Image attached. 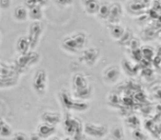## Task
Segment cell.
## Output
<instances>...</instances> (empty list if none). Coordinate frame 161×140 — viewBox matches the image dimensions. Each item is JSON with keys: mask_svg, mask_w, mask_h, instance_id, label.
<instances>
[{"mask_svg": "<svg viewBox=\"0 0 161 140\" xmlns=\"http://www.w3.org/2000/svg\"><path fill=\"white\" fill-rule=\"evenodd\" d=\"M123 14H124V9H123L122 3H119V2H112L111 14L106 23H108V25H110V24L119 23L122 18H123Z\"/></svg>", "mask_w": 161, "mask_h": 140, "instance_id": "cell-11", "label": "cell"}, {"mask_svg": "<svg viewBox=\"0 0 161 140\" xmlns=\"http://www.w3.org/2000/svg\"><path fill=\"white\" fill-rule=\"evenodd\" d=\"M11 15H12V19L17 22H25L29 20V9L25 4L21 3L15 6L14 8L12 9V12H11Z\"/></svg>", "mask_w": 161, "mask_h": 140, "instance_id": "cell-12", "label": "cell"}, {"mask_svg": "<svg viewBox=\"0 0 161 140\" xmlns=\"http://www.w3.org/2000/svg\"><path fill=\"white\" fill-rule=\"evenodd\" d=\"M58 100H59L60 104L63 105V107L66 108L68 110H75L76 108V105H77V102L78 100L72 96L71 92H68L66 90H62V91L58 93Z\"/></svg>", "mask_w": 161, "mask_h": 140, "instance_id": "cell-9", "label": "cell"}, {"mask_svg": "<svg viewBox=\"0 0 161 140\" xmlns=\"http://www.w3.org/2000/svg\"><path fill=\"white\" fill-rule=\"evenodd\" d=\"M51 0H24L23 4L28 7V9L31 8H46L48 6Z\"/></svg>", "mask_w": 161, "mask_h": 140, "instance_id": "cell-21", "label": "cell"}, {"mask_svg": "<svg viewBox=\"0 0 161 140\" xmlns=\"http://www.w3.org/2000/svg\"><path fill=\"white\" fill-rule=\"evenodd\" d=\"M89 35L83 31H76L66 35L60 42V48L68 55H80L89 44Z\"/></svg>", "mask_w": 161, "mask_h": 140, "instance_id": "cell-1", "label": "cell"}, {"mask_svg": "<svg viewBox=\"0 0 161 140\" xmlns=\"http://www.w3.org/2000/svg\"><path fill=\"white\" fill-rule=\"evenodd\" d=\"M62 140H71V138H70V137H66V138L62 139Z\"/></svg>", "mask_w": 161, "mask_h": 140, "instance_id": "cell-27", "label": "cell"}, {"mask_svg": "<svg viewBox=\"0 0 161 140\" xmlns=\"http://www.w3.org/2000/svg\"><path fill=\"white\" fill-rule=\"evenodd\" d=\"M103 79L108 84H114V83L119 82V79H121L119 67L115 66V65H110L108 67H106L103 71Z\"/></svg>", "mask_w": 161, "mask_h": 140, "instance_id": "cell-7", "label": "cell"}, {"mask_svg": "<svg viewBox=\"0 0 161 140\" xmlns=\"http://www.w3.org/2000/svg\"><path fill=\"white\" fill-rule=\"evenodd\" d=\"M44 24L42 22H32L28 29L26 35L30 38L31 45H32V51H35L42 40L43 34H44Z\"/></svg>", "mask_w": 161, "mask_h": 140, "instance_id": "cell-4", "label": "cell"}, {"mask_svg": "<svg viewBox=\"0 0 161 140\" xmlns=\"http://www.w3.org/2000/svg\"><path fill=\"white\" fill-rule=\"evenodd\" d=\"M36 55V51H30L29 54L26 55H23V56H19V67L22 69H29L30 67H32L35 62H32V57Z\"/></svg>", "mask_w": 161, "mask_h": 140, "instance_id": "cell-18", "label": "cell"}, {"mask_svg": "<svg viewBox=\"0 0 161 140\" xmlns=\"http://www.w3.org/2000/svg\"><path fill=\"white\" fill-rule=\"evenodd\" d=\"M41 121L42 123L48 124V125L55 126L62 121V115L59 112H53V110H45L41 115Z\"/></svg>", "mask_w": 161, "mask_h": 140, "instance_id": "cell-14", "label": "cell"}, {"mask_svg": "<svg viewBox=\"0 0 161 140\" xmlns=\"http://www.w3.org/2000/svg\"><path fill=\"white\" fill-rule=\"evenodd\" d=\"M108 32H110V35L113 40H121L126 34V29L121 23L110 24L108 25Z\"/></svg>", "mask_w": 161, "mask_h": 140, "instance_id": "cell-16", "label": "cell"}, {"mask_svg": "<svg viewBox=\"0 0 161 140\" xmlns=\"http://www.w3.org/2000/svg\"><path fill=\"white\" fill-rule=\"evenodd\" d=\"M111 9H112V2L111 1H101V6H100V10L97 13V18L101 21H105L108 22V18L111 14Z\"/></svg>", "mask_w": 161, "mask_h": 140, "instance_id": "cell-17", "label": "cell"}, {"mask_svg": "<svg viewBox=\"0 0 161 140\" xmlns=\"http://www.w3.org/2000/svg\"><path fill=\"white\" fill-rule=\"evenodd\" d=\"M53 1L58 8H62V9L69 8L74 3V0H53Z\"/></svg>", "mask_w": 161, "mask_h": 140, "instance_id": "cell-22", "label": "cell"}, {"mask_svg": "<svg viewBox=\"0 0 161 140\" xmlns=\"http://www.w3.org/2000/svg\"><path fill=\"white\" fill-rule=\"evenodd\" d=\"M63 127H64V130L68 135V137H77L79 132L82 130V126H81L79 118H77V117L72 116L70 114L65 115L64 121H63Z\"/></svg>", "mask_w": 161, "mask_h": 140, "instance_id": "cell-5", "label": "cell"}, {"mask_svg": "<svg viewBox=\"0 0 161 140\" xmlns=\"http://www.w3.org/2000/svg\"><path fill=\"white\" fill-rule=\"evenodd\" d=\"M47 140H62V139L58 138V137H56V136H53V137H51V138L47 139Z\"/></svg>", "mask_w": 161, "mask_h": 140, "instance_id": "cell-26", "label": "cell"}, {"mask_svg": "<svg viewBox=\"0 0 161 140\" xmlns=\"http://www.w3.org/2000/svg\"><path fill=\"white\" fill-rule=\"evenodd\" d=\"M80 3L83 8V11L88 15L91 17H97L101 6L100 0H80Z\"/></svg>", "mask_w": 161, "mask_h": 140, "instance_id": "cell-13", "label": "cell"}, {"mask_svg": "<svg viewBox=\"0 0 161 140\" xmlns=\"http://www.w3.org/2000/svg\"><path fill=\"white\" fill-rule=\"evenodd\" d=\"M80 62L88 67H92L97 62L100 58V51L96 47H87L79 55Z\"/></svg>", "mask_w": 161, "mask_h": 140, "instance_id": "cell-6", "label": "cell"}, {"mask_svg": "<svg viewBox=\"0 0 161 140\" xmlns=\"http://www.w3.org/2000/svg\"><path fill=\"white\" fill-rule=\"evenodd\" d=\"M1 40H2V35H1V32H0V42H1Z\"/></svg>", "mask_w": 161, "mask_h": 140, "instance_id": "cell-28", "label": "cell"}, {"mask_svg": "<svg viewBox=\"0 0 161 140\" xmlns=\"http://www.w3.org/2000/svg\"><path fill=\"white\" fill-rule=\"evenodd\" d=\"M0 14H1V9H0Z\"/></svg>", "mask_w": 161, "mask_h": 140, "instance_id": "cell-30", "label": "cell"}, {"mask_svg": "<svg viewBox=\"0 0 161 140\" xmlns=\"http://www.w3.org/2000/svg\"><path fill=\"white\" fill-rule=\"evenodd\" d=\"M0 140H6V139H4V138H0Z\"/></svg>", "mask_w": 161, "mask_h": 140, "instance_id": "cell-29", "label": "cell"}, {"mask_svg": "<svg viewBox=\"0 0 161 140\" xmlns=\"http://www.w3.org/2000/svg\"><path fill=\"white\" fill-rule=\"evenodd\" d=\"M13 130L11 126L4 121L2 117H0V136L1 138H9V137L13 136Z\"/></svg>", "mask_w": 161, "mask_h": 140, "instance_id": "cell-20", "label": "cell"}, {"mask_svg": "<svg viewBox=\"0 0 161 140\" xmlns=\"http://www.w3.org/2000/svg\"><path fill=\"white\" fill-rule=\"evenodd\" d=\"M30 140H43L40 136H37L36 134H33L30 136Z\"/></svg>", "mask_w": 161, "mask_h": 140, "instance_id": "cell-25", "label": "cell"}, {"mask_svg": "<svg viewBox=\"0 0 161 140\" xmlns=\"http://www.w3.org/2000/svg\"><path fill=\"white\" fill-rule=\"evenodd\" d=\"M11 138L12 140H30V136L26 132L20 130V132H15Z\"/></svg>", "mask_w": 161, "mask_h": 140, "instance_id": "cell-23", "label": "cell"}, {"mask_svg": "<svg viewBox=\"0 0 161 140\" xmlns=\"http://www.w3.org/2000/svg\"><path fill=\"white\" fill-rule=\"evenodd\" d=\"M15 51L19 56H23L32 51V45H31L30 38L28 35H20L15 40Z\"/></svg>", "mask_w": 161, "mask_h": 140, "instance_id": "cell-8", "label": "cell"}, {"mask_svg": "<svg viewBox=\"0 0 161 140\" xmlns=\"http://www.w3.org/2000/svg\"><path fill=\"white\" fill-rule=\"evenodd\" d=\"M32 89L38 98H43L46 94L48 89V74L46 69L40 68L34 72L32 78Z\"/></svg>", "mask_w": 161, "mask_h": 140, "instance_id": "cell-3", "label": "cell"}, {"mask_svg": "<svg viewBox=\"0 0 161 140\" xmlns=\"http://www.w3.org/2000/svg\"><path fill=\"white\" fill-rule=\"evenodd\" d=\"M70 87H71V94L76 100L86 101L92 94V89L89 84L88 78L81 72H76L72 74Z\"/></svg>", "mask_w": 161, "mask_h": 140, "instance_id": "cell-2", "label": "cell"}, {"mask_svg": "<svg viewBox=\"0 0 161 140\" xmlns=\"http://www.w3.org/2000/svg\"><path fill=\"white\" fill-rule=\"evenodd\" d=\"M44 18L43 8H31L29 9V20L31 22H42Z\"/></svg>", "mask_w": 161, "mask_h": 140, "instance_id": "cell-19", "label": "cell"}, {"mask_svg": "<svg viewBox=\"0 0 161 140\" xmlns=\"http://www.w3.org/2000/svg\"><path fill=\"white\" fill-rule=\"evenodd\" d=\"M56 132L55 126L48 125V124L41 123L40 125L36 127V132L35 134L37 136H40L42 139H49L51 137H53V135Z\"/></svg>", "mask_w": 161, "mask_h": 140, "instance_id": "cell-15", "label": "cell"}, {"mask_svg": "<svg viewBox=\"0 0 161 140\" xmlns=\"http://www.w3.org/2000/svg\"><path fill=\"white\" fill-rule=\"evenodd\" d=\"M12 7V0H0V9L2 10H8Z\"/></svg>", "mask_w": 161, "mask_h": 140, "instance_id": "cell-24", "label": "cell"}, {"mask_svg": "<svg viewBox=\"0 0 161 140\" xmlns=\"http://www.w3.org/2000/svg\"><path fill=\"white\" fill-rule=\"evenodd\" d=\"M83 132L89 137L97 139L103 138L106 134L105 127L101 125H97V124H86L85 127H83Z\"/></svg>", "mask_w": 161, "mask_h": 140, "instance_id": "cell-10", "label": "cell"}]
</instances>
